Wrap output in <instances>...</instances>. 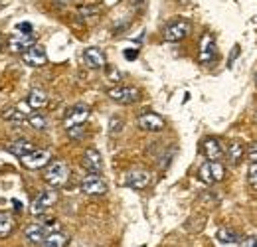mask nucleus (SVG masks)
Segmentation results:
<instances>
[{"mask_svg":"<svg viewBox=\"0 0 257 247\" xmlns=\"http://www.w3.org/2000/svg\"><path fill=\"white\" fill-rule=\"evenodd\" d=\"M69 178V168L64 160H52L46 164V170H44V180L52 188H62L65 186Z\"/></svg>","mask_w":257,"mask_h":247,"instance_id":"f257e3e1","label":"nucleus"},{"mask_svg":"<svg viewBox=\"0 0 257 247\" xmlns=\"http://www.w3.org/2000/svg\"><path fill=\"white\" fill-rule=\"evenodd\" d=\"M56 202H58V192L56 190H42L30 204V214L36 217L44 216Z\"/></svg>","mask_w":257,"mask_h":247,"instance_id":"f03ea898","label":"nucleus"},{"mask_svg":"<svg viewBox=\"0 0 257 247\" xmlns=\"http://www.w3.org/2000/svg\"><path fill=\"white\" fill-rule=\"evenodd\" d=\"M225 176V168L220 160H208L200 166V178L206 184H216L222 182Z\"/></svg>","mask_w":257,"mask_h":247,"instance_id":"7ed1b4c3","label":"nucleus"},{"mask_svg":"<svg viewBox=\"0 0 257 247\" xmlns=\"http://www.w3.org/2000/svg\"><path fill=\"white\" fill-rule=\"evenodd\" d=\"M192 30V26H190V22L188 20H172V22H168L166 26H164V30H162V38L166 40V42H180V40H184L188 34Z\"/></svg>","mask_w":257,"mask_h":247,"instance_id":"20e7f679","label":"nucleus"},{"mask_svg":"<svg viewBox=\"0 0 257 247\" xmlns=\"http://www.w3.org/2000/svg\"><path fill=\"white\" fill-rule=\"evenodd\" d=\"M109 97H111L115 103H119V105H133V103L139 101L141 93H139L137 87L123 85V87H115V89H111V91H109Z\"/></svg>","mask_w":257,"mask_h":247,"instance_id":"39448f33","label":"nucleus"},{"mask_svg":"<svg viewBox=\"0 0 257 247\" xmlns=\"http://www.w3.org/2000/svg\"><path fill=\"white\" fill-rule=\"evenodd\" d=\"M218 56V50H216V40L212 34H206L202 40H200V50H198V60L200 63H212Z\"/></svg>","mask_w":257,"mask_h":247,"instance_id":"423d86ee","label":"nucleus"},{"mask_svg":"<svg viewBox=\"0 0 257 247\" xmlns=\"http://www.w3.org/2000/svg\"><path fill=\"white\" fill-rule=\"evenodd\" d=\"M81 190L87 196H103L107 192V182L99 174H87L81 180Z\"/></svg>","mask_w":257,"mask_h":247,"instance_id":"0eeeda50","label":"nucleus"},{"mask_svg":"<svg viewBox=\"0 0 257 247\" xmlns=\"http://www.w3.org/2000/svg\"><path fill=\"white\" fill-rule=\"evenodd\" d=\"M50 153L48 151H40V149H34L32 153H28V155H24L20 160H22V164L28 168V170H40V168H44L48 162H50Z\"/></svg>","mask_w":257,"mask_h":247,"instance_id":"6e6552de","label":"nucleus"},{"mask_svg":"<svg viewBox=\"0 0 257 247\" xmlns=\"http://www.w3.org/2000/svg\"><path fill=\"white\" fill-rule=\"evenodd\" d=\"M34 44H36V36H34V34L14 32V34L8 38V48H10V52H26Z\"/></svg>","mask_w":257,"mask_h":247,"instance_id":"1a4fd4ad","label":"nucleus"},{"mask_svg":"<svg viewBox=\"0 0 257 247\" xmlns=\"http://www.w3.org/2000/svg\"><path fill=\"white\" fill-rule=\"evenodd\" d=\"M87 119H89V107L79 103V105H75V107H71V109L67 111V115H65V119H64V125H65V129H69V127L83 125Z\"/></svg>","mask_w":257,"mask_h":247,"instance_id":"9d476101","label":"nucleus"},{"mask_svg":"<svg viewBox=\"0 0 257 247\" xmlns=\"http://www.w3.org/2000/svg\"><path fill=\"white\" fill-rule=\"evenodd\" d=\"M22 58H24V62L28 63V65H32V67H42L44 63L48 62V54H46L44 46H38V44L30 46L26 52H22Z\"/></svg>","mask_w":257,"mask_h":247,"instance_id":"9b49d317","label":"nucleus"},{"mask_svg":"<svg viewBox=\"0 0 257 247\" xmlns=\"http://www.w3.org/2000/svg\"><path fill=\"white\" fill-rule=\"evenodd\" d=\"M137 125L143 129V131H151V133H157V131H162L166 123L161 115L157 113H143L139 119H137Z\"/></svg>","mask_w":257,"mask_h":247,"instance_id":"f8f14e48","label":"nucleus"},{"mask_svg":"<svg viewBox=\"0 0 257 247\" xmlns=\"http://www.w3.org/2000/svg\"><path fill=\"white\" fill-rule=\"evenodd\" d=\"M151 184V172L147 170H131L125 176V186L133 190H143Z\"/></svg>","mask_w":257,"mask_h":247,"instance_id":"ddd939ff","label":"nucleus"},{"mask_svg":"<svg viewBox=\"0 0 257 247\" xmlns=\"http://www.w3.org/2000/svg\"><path fill=\"white\" fill-rule=\"evenodd\" d=\"M83 62L91 69H101V67H105L107 58H105V52L101 48H87L83 52Z\"/></svg>","mask_w":257,"mask_h":247,"instance_id":"4468645a","label":"nucleus"},{"mask_svg":"<svg viewBox=\"0 0 257 247\" xmlns=\"http://www.w3.org/2000/svg\"><path fill=\"white\" fill-rule=\"evenodd\" d=\"M83 166L87 168V172L91 174H99L103 170V158L99 155L97 149H87L83 153Z\"/></svg>","mask_w":257,"mask_h":247,"instance_id":"2eb2a0df","label":"nucleus"},{"mask_svg":"<svg viewBox=\"0 0 257 247\" xmlns=\"http://www.w3.org/2000/svg\"><path fill=\"white\" fill-rule=\"evenodd\" d=\"M50 231H48V227L44 225V223H30V225H26V229H24V235H26V239L34 243V245H42V241L46 239V235H48Z\"/></svg>","mask_w":257,"mask_h":247,"instance_id":"dca6fc26","label":"nucleus"},{"mask_svg":"<svg viewBox=\"0 0 257 247\" xmlns=\"http://www.w3.org/2000/svg\"><path fill=\"white\" fill-rule=\"evenodd\" d=\"M202 151H204L206 158H210V160H220V158L225 155L224 145H222L218 139H212V137L202 143Z\"/></svg>","mask_w":257,"mask_h":247,"instance_id":"f3484780","label":"nucleus"},{"mask_svg":"<svg viewBox=\"0 0 257 247\" xmlns=\"http://www.w3.org/2000/svg\"><path fill=\"white\" fill-rule=\"evenodd\" d=\"M26 103L30 105V109H34V111L44 109V107L48 105V95H46L44 89L34 87V89H30V93H28V101H26Z\"/></svg>","mask_w":257,"mask_h":247,"instance_id":"a211bd4d","label":"nucleus"},{"mask_svg":"<svg viewBox=\"0 0 257 247\" xmlns=\"http://www.w3.org/2000/svg\"><path fill=\"white\" fill-rule=\"evenodd\" d=\"M32 151H34V145L28 141V139H18V141H14V143L8 145V153L14 156H18V158H22V156L28 155V153H32Z\"/></svg>","mask_w":257,"mask_h":247,"instance_id":"6ab92c4d","label":"nucleus"},{"mask_svg":"<svg viewBox=\"0 0 257 247\" xmlns=\"http://www.w3.org/2000/svg\"><path fill=\"white\" fill-rule=\"evenodd\" d=\"M69 241V237L62 231H50L46 235V239L42 241V247H65Z\"/></svg>","mask_w":257,"mask_h":247,"instance_id":"aec40b11","label":"nucleus"},{"mask_svg":"<svg viewBox=\"0 0 257 247\" xmlns=\"http://www.w3.org/2000/svg\"><path fill=\"white\" fill-rule=\"evenodd\" d=\"M225 155H227V158H229L231 164H239L241 158H243V155H245V149H243V145H241L239 141H233V143H229Z\"/></svg>","mask_w":257,"mask_h":247,"instance_id":"412c9836","label":"nucleus"},{"mask_svg":"<svg viewBox=\"0 0 257 247\" xmlns=\"http://www.w3.org/2000/svg\"><path fill=\"white\" fill-rule=\"evenodd\" d=\"M216 237H218V241H220V243H225V245H231V243H239V241H241V239H239V233H237V231H233V229H229V227H222V229H218Z\"/></svg>","mask_w":257,"mask_h":247,"instance_id":"4be33fe9","label":"nucleus"},{"mask_svg":"<svg viewBox=\"0 0 257 247\" xmlns=\"http://www.w3.org/2000/svg\"><path fill=\"white\" fill-rule=\"evenodd\" d=\"M12 229H14V219H12V216L6 214V212H0V239L6 237V235H10Z\"/></svg>","mask_w":257,"mask_h":247,"instance_id":"5701e85b","label":"nucleus"},{"mask_svg":"<svg viewBox=\"0 0 257 247\" xmlns=\"http://www.w3.org/2000/svg\"><path fill=\"white\" fill-rule=\"evenodd\" d=\"M2 117H4L6 121H14V123H24V121L28 119L18 107H8V109L2 113Z\"/></svg>","mask_w":257,"mask_h":247,"instance_id":"b1692460","label":"nucleus"},{"mask_svg":"<svg viewBox=\"0 0 257 247\" xmlns=\"http://www.w3.org/2000/svg\"><path fill=\"white\" fill-rule=\"evenodd\" d=\"M26 121H28L30 127H34V129H46V127H48V119H46L44 115H40V113H30Z\"/></svg>","mask_w":257,"mask_h":247,"instance_id":"393cba45","label":"nucleus"},{"mask_svg":"<svg viewBox=\"0 0 257 247\" xmlns=\"http://www.w3.org/2000/svg\"><path fill=\"white\" fill-rule=\"evenodd\" d=\"M123 131V119L121 117H111L109 121V133L111 135H119Z\"/></svg>","mask_w":257,"mask_h":247,"instance_id":"a878e982","label":"nucleus"},{"mask_svg":"<svg viewBox=\"0 0 257 247\" xmlns=\"http://www.w3.org/2000/svg\"><path fill=\"white\" fill-rule=\"evenodd\" d=\"M247 180H249L251 188H253V190H257V162H251L249 172H247Z\"/></svg>","mask_w":257,"mask_h":247,"instance_id":"bb28decb","label":"nucleus"},{"mask_svg":"<svg viewBox=\"0 0 257 247\" xmlns=\"http://www.w3.org/2000/svg\"><path fill=\"white\" fill-rule=\"evenodd\" d=\"M67 135H69L71 139H83V125L69 127V129H67Z\"/></svg>","mask_w":257,"mask_h":247,"instance_id":"cd10ccee","label":"nucleus"},{"mask_svg":"<svg viewBox=\"0 0 257 247\" xmlns=\"http://www.w3.org/2000/svg\"><path fill=\"white\" fill-rule=\"evenodd\" d=\"M239 247H257V237L251 235V237H245L239 241Z\"/></svg>","mask_w":257,"mask_h":247,"instance_id":"c85d7f7f","label":"nucleus"},{"mask_svg":"<svg viewBox=\"0 0 257 247\" xmlns=\"http://www.w3.org/2000/svg\"><path fill=\"white\" fill-rule=\"evenodd\" d=\"M16 32H24V34H32V24L30 22H20L16 26Z\"/></svg>","mask_w":257,"mask_h":247,"instance_id":"c756f323","label":"nucleus"},{"mask_svg":"<svg viewBox=\"0 0 257 247\" xmlns=\"http://www.w3.org/2000/svg\"><path fill=\"white\" fill-rule=\"evenodd\" d=\"M247 155H249V160H251V162H257V143H251Z\"/></svg>","mask_w":257,"mask_h":247,"instance_id":"7c9ffc66","label":"nucleus"},{"mask_svg":"<svg viewBox=\"0 0 257 247\" xmlns=\"http://www.w3.org/2000/svg\"><path fill=\"white\" fill-rule=\"evenodd\" d=\"M137 56H139V52H137V50H125V58H127L128 62L137 60Z\"/></svg>","mask_w":257,"mask_h":247,"instance_id":"2f4dec72","label":"nucleus"},{"mask_svg":"<svg viewBox=\"0 0 257 247\" xmlns=\"http://www.w3.org/2000/svg\"><path fill=\"white\" fill-rule=\"evenodd\" d=\"M239 52H241V50H239V46H235V48H233V52H231V56H229V65H231V63H233V60L239 56Z\"/></svg>","mask_w":257,"mask_h":247,"instance_id":"473e14b6","label":"nucleus"},{"mask_svg":"<svg viewBox=\"0 0 257 247\" xmlns=\"http://www.w3.org/2000/svg\"><path fill=\"white\" fill-rule=\"evenodd\" d=\"M12 204H14V208H16V210H22V206H20V202H18V200H14Z\"/></svg>","mask_w":257,"mask_h":247,"instance_id":"72a5a7b5","label":"nucleus"},{"mask_svg":"<svg viewBox=\"0 0 257 247\" xmlns=\"http://www.w3.org/2000/svg\"><path fill=\"white\" fill-rule=\"evenodd\" d=\"M0 50H2V38H0Z\"/></svg>","mask_w":257,"mask_h":247,"instance_id":"f704fd0d","label":"nucleus"},{"mask_svg":"<svg viewBox=\"0 0 257 247\" xmlns=\"http://www.w3.org/2000/svg\"><path fill=\"white\" fill-rule=\"evenodd\" d=\"M255 83H257V73H255Z\"/></svg>","mask_w":257,"mask_h":247,"instance_id":"c9c22d12","label":"nucleus"}]
</instances>
